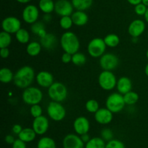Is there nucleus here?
I'll list each match as a JSON object with an SVG mask.
<instances>
[{"mask_svg": "<svg viewBox=\"0 0 148 148\" xmlns=\"http://www.w3.org/2000/svg\"><path fill=\"white\" fill-rule=\"evenodd\" d=\"M42 46L40 42H29L26 46V52L30 57H36L41 52Z\"/></svg>", "mask_w": 148, "mask_h": 148, "instance_id": "23", "label": "nucleus"}, {"mask_svg": "<svg viewBox=\"0 0 148 148\" xmlns=\"http://www.w3.org/2000/svg\"><path fill=\"white\" fill-rule=\"evenodd\" d=\"M51 20V16L50 15V14H45V15L43 16V21L49 23Z\"/></svg>", "mask_w": 148, "mask_h": 148, "instance_id": "48", "label": "nucleus"}, {"mask_svg": "<svg viewBox=\"0 0 148 148\" xmlns=\"http://www.w3.org/2000/svg\"><path fill=\"white\" fill-rule=\"evenodd\" d=\"M30 115L35 118H38L39 116L42 115L43 109H42V107L39 104H33V105L30 106Z\"/></svg>", "mask_w": 148, "mask_h": 148, "instance_id": "36", "label": "nucleus"}, {"mask_svg": "<svg viewBox=\"0 0 148 148\" xmlns=\"http://www.w3.org/2000/svg\"><path fill=\"white\" fill-rule=\"evenodd\" d=\"M36 80L37 84L43 88L49 89L54 83L52 73L46 71H42L38 73L36 75Z\"/></svg>", "mask_w": 148, "mask_h": 148, "instance_id": "17", "label": "nucleus"}, {"mask_svg": "<svg viewBox=\"0 0 148 148\" xmlns=\"http://www.w3.org/2000/svg\"><path fill=\"white\" fill-rule=\"evenodd\" d=\"M85 109L88 112L90 113H94L95 114L97 111L100 109L99 103L97 100H88L85 103Z\"/></svg>", "mask_w": 148, "mask_h": 148, "instance_id": "34", "label": "nucleus"}, {"mask_svg": "<svg viewBox=\"0 0 148 148\" xmlns=\"http://www.w3.org/2000/svg\"><path fill=\"white\" fill-rule=\"evenodd\" d=\"M145 73L148 77V63L146 65L145 68Z\"/></svg>", "mask_w": 148, "mask_h": 148, "instance_id": "51", "label": "nucleus"}, {"mask_svg": "<svg viewBox=\"0 0 148 148\" xmlns=\"http://www.w3.org/2000/svg\"><path fill=\"white\" fill-rule=\"evenodd\" d=\"M74 7L68 0H58L55 2L54 11L61 17L71 16L74 12Z\"/></svg>", "mask_w": 148, "mask_h": 148, "instance_id": "12", "label": "nucleus"}, {"mask_svg": "<svg viewBox=\"0 0 148 148\" xmlns=\"http://www.w3.org/2000/svg\"><path fill=\"white\" fill-rule=\"evenodd\" d=\"M36 135L37 134L33 128H25L18 135V138L27 143L33 142L36 139Z\"/></svg>", "mask_w": 148, "mask_h": 148, "instance_id": "22", "label": "nucleus"}, {"mask_svg": "<svg viewBox=\"0 0 148 148\" xmlns=\"http://www.w3.org/2000/svg\"><path fill=\"white\" fill-rule=\"evenodd\" d=\"M0 55H1V58L6 59L10 56V50L8 48H0Z\"/></svg>", "mask_w": 148, "mask_h": 148, "instance_id": "44", "label": "nucleus"}, {"mask_svg": "<svg viewBox=\"0 0 148 148\" xmlns=\"http://www.w3.org/2000/svg\"><path fill=\"white\" fill-rule=\"evenodd\" d=\"M147 39H148V33H147Z\"/></svg>", "mask_w": 148, "mask_h": 148, "instance_id": "54", "label": "nucleus"}, {"mask_svg": "<svg viewBox=\"0 0 148 148\" xmlns=\"http://www.w3.org/2000/svg\"><path fill=\"white\" fill-rule=\"evenodd\" d=\"M38 7L39 10L45 14H51L54 11L55 3L53 0H40Z\"/></svg>", "mask_w": 148, "mask_h": 148, "instance_id": "24", "label": "nucleus"}, {"mask_svg": "<svg viewBox=\"0 0 148 148\" xmlns=\"http://www.w3.org/2000/svg\"><path fill=\"white\" fill-rule=\"evenodd\" d=\"M116 89L119 93L124 95L127 93L132 91V82L128 77L122 76L117 80Z\"/></svg>", "mask_w": 148, "mask_h": 148, "instance_id": "19", "label": "nucleus"}, {"mask_svg": "<svg viewBox=\"0 0 148 148\" xmlns=\"http://www.w3.org/2000/svg\"><path fill=\"white\" fill-rule=\"evenodd\" d=\"M31 31L32 33H34V34L36 35H38L39 33H40L41 30H44L45 28V25L43 22H40V21H37L35 23L31 25Z\"/></svg>", "mask_w": 148, "mask_h": 148, "instance_id": "38", "label": "nucleus"}, {"mask_svg": "<svg viewBox=\"0 0 148 148\" xmlns=\"http://www.w3.org/2000/svg\"><path fill=\"white\" fill-rule=\"evenodd\" d=\"M23 127H22L21 125L20 124H14L12 126V131L13 133H14V134H17V135H19L20 134V132L23 131Z\"/></svg>", "mask_w": 148, "mask_h": 148, "instance_id": "43", "label": "nucleus"}, {"mask_svg": "<svg viewBox=\"0 0 148 148\" xmlns=\"http://www.w3.org/2000/svg\"><path fill=\"white\" fill-rule=\"evenodd\" d=\"M5 142H7V144H10V145H12L14 143V142L15 141L14 136H12V135H7L5 136Z\"/></svg>", "mask_w": 148, "mask_h": 148, "instance_id": "45", "label": "nucleus"}, {"mask_svg": "<svg viewBox=\"0 0 148 148\" xmlns=\"http://www.w3.org/2000/svg\"><path fill=\"white\" fill-rule=\"evenodd\" d=\"M16 1L19 3H21V4H27V3H28L31 0H16Z\"/></svg>", "mask_w": 148, "mask_h": 148, "instance_id": "49", "label": "nucleus"}, {"mask_svg": "<svg viewBox=\"0 0 148 148\" xmlns=\"http://www.w3.org/2000/svg\"><path fill=\"white\" fill-rule=\"evenodd\" d=\"M40 43L42 47L47 50H53L57 44V38L53 33H47L45 36L40 38Z\"/></svg>", "mask_w": 148, "mask_h": 148, "instance_id": "20", "label": "nucleus"}, {"mask_svg": "<svg viewBox=\"0 0 148 148\" xmlns=\"http://www.w3.org/2000/svg\"><path fill=\"white\" fill-rule=\"evenodd\" d=\"M35 78L34 69L29 65H25L16 71L13 82L17 87L25 89L30 86Z\"/></svg>", "mask_w": 148, "mask_h": 148, "instance_id": "1", "label": "nucleus"}, {"mask_svg": "<svg viewBox=\"0 0 148 148\" xmlns=\"http://www.w3.org/2000/svg\"><path fill=\"white\" fill-rule=\"evenodd\" d=\"M15 38L17 41L23 44H28L30 41V33L26 29L20 28L17 33H15Z\"/></svg>", "mask_w": 148, "mask_h": 148, "instance_id": "30", "label": "nucleus"}, {"mask_svg": "<svg viewBox=\"0 0 148 148\" xmlns=\"http://www.w3.org/2000/svg\"><path fill=\"white\" fill-rule=\"evenodd\" d=\"M62 62L64 64H68L70 62H72V55L67 53V52H64L63 55H62Z\"/></svg>", "mask_w": 148, "mask_h": 148, "instance_id": "42", "label": "nucleus"}, {"mask_svg": "<svg viewBox=\"0 0 148 148\" xmlns=\"http://www.w3.org/2000/svg\"><path fill=\"white\" fill-rule=\"evenodd\" d=\"M93 0H72L74 8L79 11L88 10L92 6Z\"/></svg>", "mask_w": 148, "mask_h": 148, "instance_id": "25", "label": "nucleus"}, {"mask_svg": "<svg viewBox=\"0 0 148 148\" xmlns=\"http://www.w3.org/2000/svg\"><path fill=\"white\" fill-rule=\"evenodd\" d=\"M48 95L51 101L62 102L67 97V88L62 83L54 82L48 89Z\"/></svg>", "mask_w": 148, "mask_h": 148, "instance_id": "3", "label": "nucleus"}, {"mask_svg": "<svg viewBox=\"0 0 148 148\" xmlns=\"http://www.w3.org/2000/svg\"><path fill=\"white\" fill-rule=\"evenodd\" d=\"M12 148H27L26 142H23V140L18 138V139H15L14 143L12 144Z\"/></svg>", "mask_w": 148, "mask_h": 148, "instance_id": "41", "label": "nucleus"}, {"mask_svg": "<svg viewBox=\"0 0 148 148\" xmlns=\"http://www.w3.org/2000/svg\"><path fill=\"white\" fill-rule=\"evenodd\" d=\"M85 147L80 136L75 133H69L63 139L64 148H85Z\"/></svg>", "mask_w": 148, "mask_h": 148, "instance_id": "15", "label": "nucleus"}, {"mask_svg": "<svg viewBox=\"0 0 148 148\" xmlns=\"http://www.w3.org/2000/svg\"><path fill=\"white\" fill-rule=\"evenodd\" d=\"M101 138L103 139L104 141H110L111 139H113L114 137V133L111 129H108V128H106L103 129L101 131Z\"/></svg>", "mask_w": 148, "mask_h": 148, "instance_id": "39", "label": "nucleus"}, {"mask_svg": "<svg viewBox=\"0 0 148 148\" xmlns=\"http://www.w3.org/2000/svg\"><path fill=\"white\" fill-rule=\"evenodd\" d=\"M124 102L127 105H133L138 102L140 96L135 91H131L124 95Z\"/></svg>", "mask_w": 148, "mask_h": 148, "instance_id": "31", "label": "nucleus"}, {"mask_svg": "<svg viewBox=\"0 0 148 148\" xmlns=\"http://www.w3.org/2000/svg\"><path fill=\"white\" fill-rule=\"evenodd\" d=\"M146 57H147V59H148V49L147 50V52H146Z\"/></svg>", "mask_w": 148, "mask_h": 148, "instance_id": "53", "label": "nucleus"}, {"mask_svg": "<svg viewBox=\"0 0 148 148\" xmlns=\"http://www.w3.org/2000/svg\"><path fill=\"white\" fill-rule=\"evenodd\" d=\"M117 79L112 71H103L98 75V84L105 91H111L116 86Z\"/></svg>", "mask_w": 148, "mask_h": 148, "instance_id": "8", "label": "nucleus"}, {"mask_svg": "<svg viewBox=\"0 0 148 148\" xmlns=\"http://www.w3.org/2000/svg\"><path fill=\"white\" fill-rule=\"evenodd\" d=\"M47 114L54 121H62L66 117V109L63 104L58 102L51 101L47 106Z\"/></svg>", "mask_w": 148, "mask_h": 148, "instance_id": "6", "label": "nucleus"}, {"mask_svg": "<svg viewBox=\"0 0 148 148\" xmlns=\"http://www.w3.org/2000/svg\"><path fill=\"white\" fill-rule=\"evenodd\" d=\"M22 17L26 23L33 24L39 17V9L33 4H28L23 9Z\"/></svg>", "mask_w": 148, "mask_h": 148, "instance_id": "11", "label": "nucleus"}, {"mask_svg": "<svg viewBox=\"0 0 148 148\" xmlns=\"http://www.w3.org/2000/svg\"><path fill=\"white\" fill-rule=\"evenodd\" d=\"M37 148H56V142L52 138L43 136L38 142Z\"/></svg>", "mask_w": 148, "mask_h": 148, "instance_id": "27", "label": "nucleus"}, {"mask_svg": "<svg viewBox=\"0 0 148 148\" xmlns=\"http://www.w3.org/2000/svg\"><path fill=\"white\" fill-rule=\"evenodd\" d=\"M106 145L105 141L101 137H93L85 144V148H105Z\"/></svg>", "mask_w": 148, "mask_h": 148, "instance_id": "29", "label": "nucleus"}, {"mask_svg": "<svg viewBox=\"0 0 148 148\" xmlns=\"http://www.w3.org/2000/svg\"><path fill=\"white\" fill-rule=\"evenodd\" d=\"M113 113L106 107H101L94 115V118L97 123L101 125H107L113 120Z\"/></svg>", "mask_w": 148, "mask_h": 148, "instance_id": "18", "label": "nucleus"}, {"mask_svg": "<svg viewBox=\"0 0 148 148\" xmlns=\"http://www.w3.org/2000/svg\"><path fill=\"white\" fill-rule=\"evenodd\" d=\"M73 128L77 134L82 135L88 133L90 128V123L86 117L79 116L75 120L73 123Z\"/></svg>", "mask_w": 148, "mask_h": 148, "instance_id": "16", "label": "nucleus"}, {"mask_svg": "<svg viewBox=\"0 0 148 148\" xmlns=\"http://www.w3.org/2000/svg\"><path fill=\"white\" fill-rule=\"evenodd\" d=\"M142 1H143V0H127V1H128L130 4L134 6H136L137 5V4L142 3Z\"/></svg>", "mask_w": 148, "mask_h": 148, "instance_id": "47", "label": "nucleus"}, {"mask_svg": "<svg viewBox=\"0 0 148 148\" xmlns=\"http://www.w3.org/2000/svg\"><path fill=\"white\" fill-rule=\"evenodd\" d=\"M1 28L4 31L10 34H15L21 28V22L17 17L9 16L5 17L1 22Z\"/></svg>", "mask_w": 148, "mask_h": 148, "instance_id": "10", "label": "nucleus"}, {"mask_svg": "<svg viewBox=\"0 0 148 148\" xmlns=\"http://www.w3.org/2000/svg\"><path fill=\"white\" fill-rule=\"evenodd\" d=\"M87 61V57L82 52H77V53L72 55V62L75 65L80 66V65H85Z\"/></svg>", "mask_w": 148, "mask_h": 148, "instance_id": "33", "label": "nucleus"}, {"mask_svg": "<svg viewBox=\"0 0 148 148\" xmlns=\"http://www.w3.org/2000/svg\"><path fill=\"white\" fill-rule=\"evenodd\" d=\"M147 6L145 5L143 3H140V4L135 6V7H134V12H135V13L137 15L144 16L146 11H147Z\"/></svg>", "mask_w": 148, "mask_h": 148, "instance_id": "40", "label": "nucleus"}, {"mask_svg": "<svg viewBox=\"0 0 148 148\" xmlns=\"http://www.w3.org/2000/svg\"><path fill=\"white\" fill-rule=\"evenodd\" d=\"M43 97V94L41 90L35 86H29L25 89L22 94L23 102L30 106L40 103Z\"/></svg>", "mask_w": 148, "mask_h": 148, "instance_id": "5", "label": "nucleus"}, {"mask_svg": "<svg viewBox=\"0 0 148 148\" xmlns=\"http://www.w3.org/2000/svg\"><path fill=\"white\" fill-rule=\"evenodd\" d=\"M106 44L110 48L116 47L120 43V39L118 35L115 33H109L106 35L103 39Z\"/></svg>", "mask_w": 148, "mask_h": 148, "instance_id": "28", "label": "nucleus"}, {"mask_svg": "<svg viewBox=\"0 0 148 148\" xmlns=\"http://www.w3.org/2000/svg\"><path fill=\"white\" fill-rule=\"evenodd\" d=\"M32 128L37 135H43L47 132L49 128V121L44 115L35 118L32 123Z\"/></svg>", "mask_w": 148, "mask_h": 148, "instance_id": "13", "label": "nucleus"}, {"mask_svg": "<svg viewBox=\"0 0 148 148\" xmlns=\"http://www.w3.org/2000/svg\"><path fill=\"white\" fill-rule=\"evenodd\" d=\"M146 25L143 20L136 19L131 22L128 27V33L132 38H139L144 33Z\"/></svg>", "mask_w": 148, "mask_h": 148, "instance_id": "14", "label": "nucleus"}, {"mask_svg": "<svg viewBox=\"0 0 148 148\" xmlns=\"http://www.w3.org/2000/svg\"><path fill=\"white\" fill-rule=\"evenodd\" d=\"M142 3H143L145 5L147 6L148 7V0H143V1H142Z\"/></svg>", "mask_w": 148, "mask_h": 148, "instance_id": "52", "label": "nucleus"}, {"mask_svg": "<svg viewBox=\"0 0 148 148\" xmlns=\"http://www.w3.org/2000/svg\"><path fill=\"white\" fill-rule=\"evenodd\" d=\"M106 47L107 46L103 39L94 38L88 43V52L90 56H91L92 57H101L105 54Z\"/></svg>", "mask_w": 148, "mask_h": 148, "instance_id": "7", "label": "nucleus"}, {"mask_svg": "<svg viewBox=\"0 0 148 148\" xmlns=\"http://www.w3.org/2000/svg\"><path fill=\"white\" fill-rule=\"evenodd\" d=\"M74 23L72 21V19L71 16H64L61 17L59 20V26L64 30H69L73 26Z\"/></svg>", "mask_w": 148, "mask_h": 148, "instance_id": "35", "label": "nucleus"}, {"mask_svg": "<svg viewBox=\"0 0 148 148\" xmlns=\"http://www.w3.org/2000/svg\"><path fill=\"white\" fill-rule=\"evenodd\" d=\"M71 17L74 25L77 26H84L88 22V15L85 12V11L77 10L72 13Z\"/></svg>", "mask_w": 148, "mask_h": 148, "instance_id": "21", "label": "nucleus"}, {"mask_svg": "<svg viewBox=\"0 0 148 148\" xmlns=\"http://www.w3.org/2000/svg\"><path fill=\"white\" fill-rule=\"evenodd\" d=\"M126 103L124 95L119 92H114L108 95L106 100V107L113 113H118L124 108Z\"/></svg>", "mask_w": 148, "mask_h": 148, "instance_id": "4", "label": "nucleus"}, {"mask_svg": "<svg viewBox=\"0 0 148 148\" xmlns=\"http://www.w3.org/2000/svg\"><path fill=\"white\" fill-rule=\"evenodd\" d=\"M12 71L8 68H2L0 70V81L3 84H9L14 80Z\"/></svg>", "mask_w": 148, "mask_h": 148, "instance_id": "26", "label": "nucleus"}, {"mask_svg": "<svg viewBox=\"0 0 148 148\" xmlns=\"http://www.w3.org/2000/svg\"><path fill=\"white\" fill-rule=\"evenodd\" d=\"M11 35L4 30L0 33V48H8L12 41Z\"/></svg>", "mask_w": 148, "mask_h": 148, "instance_id": "32", "label": "nucleus"}, {"mask_svg": "<svg viewBox=\"0 0 148 148\" xmlns=\"http://www.w3.org/2000/svg\"><path fill=\"white\" fill-rule=\"evenodd\" d=\"M144 17H145V21L148 23V7L147 9V11H146Z\"/></svg>", "mask_w": 148, "mask_h": 148, "instance_id": "50", "label": "nucleus"}, {"mask_svg": "<svg viewBox=\"0 0 148 148\" xmlns=\"http://www.w3.org/2000/svg\"><path fill=\"white\" fill-rule=\"evenodd\" d=\"M80 137H81V139H82V142H83L85 144H86L87 142H89L90 139H91V138L90 137L89 135H88V133H85V134L81 135Z\"/></svg>", "mask_w": 148, "mask_h": 148, "instance_id": "46", "label": "nucleus"}, {"mask_svg": "<svg viewBox=\"0 0 148 148\" xmlns=\"http://www.w3.org/2000/svg\"><path fill=\"white\" fill-rule=\"evenodd\" d=\"M119 59L118 57L113 53H105L100 57L99 64L103 71H112L119 65Z\"/></svg>", "mask_w": 148, "mask_h": 148, "instance_id": "9", "label": "nucleus"}, {"mask_svg": "<svg viewBox=\"0 0 148 148\" xmlns=\"http://www.w3.org/2000/svg\"><path fill=\"white\" fill-rule=\"evenodd\" d=\"M60 45L64 52L74 55L79 50L80 42L75 33L66 31L61 36Z\"/></svg>", "mask_w": 148, "mask_h": 148, "instance_id": "2", "label": "nucleus"}, {"mask_svg": "<svg viewBox=\"0 0 148 148\" xmlns=\"http://www.w3.org/2000/svg\"><path fill=\"white\" fill-rule=\"evenodd\" d=\"M105 148H125V145L119 139H111L106 145Z\"/></svg>", "mask_w": 148, "mask_h": 148, "instance_id": "37", "label": "nucleus"}]
</instances>
